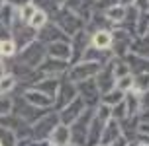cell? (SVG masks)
Here are the masks:
<instances>
[{
	"mask_svg": "<svg viewBox=\"0 0 149 146\" xmlns=\"http://www.w3.org/2000/svg\"><path fill=\"white\" fill-rule=\"evenodd\" d=\"M0 144L2 146H14L16 144L14 134L10 131H6V129H0Z\"/></svg>",
	"mask_w": 149,
	"mask_h": 146,
	"instance_id": "cell-20",
	"label": "cell"
},
{
	"mask_svg": "<svg viewBox=\"0 0 149 146\" xmlns=\"http://www.w3.org/2000/svg\"><path fill=\"white\" fill-rule=\"evenodd\" d=\"M36 12H37V10H36L33 4H24V6H22V20H24V22H30Z\"/></svg>",
	"mask_w": 149,
	"mask_h": 146,
	"instance_id": "cell-22",
	"label": "cell"
},
{
	"mask_svg": "<svg viewBox=\"0 0 149 146\" xmlns=\"http://www.w3.org/2000/svg\"><path fill=\"white\" fill-rule=\"evenodd\" d=\"M114 66H116V62H112V64H108V68L106 70H102V72H98V82L96 86L98 90H102V92H112V84L116 82V72H114Z\"/></svg>",
	"mask_w": 149,
	"mask_h": 146,
	"instance_id": "cell-3",
	"label": "cell"
},
{
	"mask_svg": "<svg viewBox=\"0 0 149 146\" xmlns=\"http://www.w3.org/2000/svg\"><path fill=\"white\" fill-rule=\"evenodd\" d=\"M116 146H126V140H124V138H122V140H116Z\"/></svg>",
	"mask_w": 149,
	"mask_h": 146,
	"instance_id": "cell-30",
	"label": "cell"
},
{
	"mask_svg": "<svg viewBox=\"0 0 149 146\" xmlns=\"http://www.w3.org/2000/svg\"><path fill=\"white\" fill-rule=\"evenodd\" d=\"M41 58H43V49H41L37 43H31L30 47H26L24 53H22V60H24V62H28L30 66L39 64Z\"/></svg>",
	"mask_w": 149,
	"mask_h": 146,
	"instance_id": "cell-4",
	"label": "cell"
},
{
	"mask_svg": "<svg viewBox=\"0 0 149 146\" xmlns=\"http://www.w3.org/2000/svg\"><path fill=\"white\" fill-rule=\"evenodd\" d=\"M102 121L100 119H94L92 123H90V127H88V136H86V140H88V144L90 146H96L98 144V140H100V136H102Z\"/></svg>",
	"mask_w": 149,
	"mask_h": 146,
	"instance_id": "cell-10",
	"label": "cell"
},
{
	"mask_svg": "<svg viewBox=\"0 0 149 146\" xmlns=\"http://www.w3.org/2000/svg\"><path fill=\"white\" fill-rule=\"evenodd\" d=\"M82 109H84V103L81 101V97L73 99V101L63 109V113H61V121H63V125L67 127L69 123H74V121L79 119V115L82 113Z\"/></svg>",
	"mask_w": 149,
	"mask_h": 146,
	"instance_id": "cell-2",
	"label": "cell"
},
{
	"mask_svg": "<svg viewBox=\"0 0 149 146\" xmlns=\"http://www.w3.org/2000/svg\"><path fill=\"white\" fill-rule=\"evenodd\" d=\"M63 27L67 33H73V31H77L79 29V20L74 18V16H71L69 12H61V14H57V27Z\"/></svg>",
	"mask_w": 149,
	"mask_h": 146,
	"instance_id": "cell-6",
	"label": "cell"
},
{
	"mask_svg": "<svg viewBox=\"0 0 149 146\" xmlns=\"http://www.w3.org/2000/svg\"><path fill=\"white\" fill-rule=\"evenodd\" d=\"M51 140L55 146H67L71 140V131H69L65 125H59L55 131L51 132Z\"/></svg>",
	"mask_w": 149,
	"mask_h": 146,
	"instance_id": "cell-8",
	"label": "cell"
},
{
	"mask_svg": "<svg viewBox=\"0 0 149 146\" xmlns=\"http://www.w3.org/2000/svg\"><path fill=\"white\" fill-rule=\"evenodd\" d=\"M55 25H45V29H43V33L47 37H45V39H57V37H61V33H57V31H55ZM43 33H41V35H43Z\"/></svg>",
	"mask_w": 149,
	"mask_h": 146,
	"instance_id": "cell-26",
	"label": "cell"
},
{
	"mask_svg": "<svg viewBox=\"0 0 149 146\" xmlns=\"http://www.w3.org/2000/svg\"><path fill=\"white\" fill-rule=\"evenodd\" d=\"M14 88V78L12 76H4L2 80H0V94H6Z\"/></svg>",
	"mask_w": 149,
	"mask_h": 146,
	"instance_id": "cell-23",
	"label": "cell"
},
{
	"mask_svg": "<svg viewBox=\"0 0 149 146\" xmlns=\"http://www.w3.org/2000/svg\"><path fill=\"white\" fill-rule=\"evenodd\" d=\"M31 146H49V142L43 140V142H36V144H31Z\"/></svg>",
	"mask_w": 149,
	"mask_h": 146,
	"instance_id": "cell-29",
	"label": "cell"
},
{
	"mask_svg": "<svg viewBox=\"0 0 149 146\" xmlns=\"http://www.w3.org/2000/svg\"><path fill=\"white\" fill-rule=\"evenodd\" d=\"M141 131L145 132V134H149V125H141Z\"/></svg>",
	"mask_w": 149,
	"mask_h": 146,
	"instance_id": "cell-31",
	"label": "cell"
},
{
	"mask_svg": "<svg viewBox=\"0 0 149 146\" xmlns=\"http://www.w3.org/2000/svg\"><path fill=\"white\" fill-rule=\"evenodd\" d=\"M124 103H126L127 115H134L135 111H137V107H139V97H137V94H130L127 99H124Z\"/></svg>",
	"mask_w": 149,
	"mask_h": 146,
	"instance_id": "cell-17",
	"label": "cell"
},
{
	"mask_svg": "<svg viewBox=\"0 0 149 146\" xmlns=\"http://www.w3.org/2000/svg\"><path fill=\"white\" fill-rule=\"evenodd\" d=\"M63 62H51V64H47V62H43V66H41V68H43V70H47V72H61V70H63Z\"/></svg>",
	"mask_w": 149,
	"mask_h": 146,
	"instance_id": "cell-24",
	"label": "cell"
},
{
	"mask_svg": "<svg viewBox=\"0 0 149 146\" xmlns=\"http://www.w3.org/2000/svg\"><path fill=\"white\" fill-rule=\"evenodd\" d=\"M126 105H124V103H122V105H118V107H116V111H114V117H116V119H120V117H126Z\"/></svg>",
	"mask_w": 149,
	"mask_h": 146,
	"instance_id": "cell-28",
	"label": "cell"
},
{
	"mask_svg": "<svg viewBox=\"0 0 149 146\" xmlns=\"http://www.w3.org/2000/svg\"><path fill=\"white\" fill-rule=\"evenodd\" d=\"M100 72V66H98V62H82V64L74 66L73 70H71V80L74 82H86L90 80V76H94V74Z\"/></svg>",
	"mask_w": 149,
	"mask_h": 146,
	"instance_id": "cell-1",
	"label": "cell"
},
{
	"mask_svg": "<svg viewBox=\"0 0 149 146\" xmlns=\"http://www.w3.org/2000/svg\"><path fill=\"white\" fill-rule=\"evenodd\" d=\"M112 45V33L110 31H98L96 35L92 37V47L102 51V49H108Z\"/></svg>",
	"mask_w": 149,
	"mask_h": 146,
	"instance_id": "cell-12",
	"label": "cell"
},
{
	"mask_svg": "<svg viewBox=\"0 0 149 146\" xmlns=\"http://www.w3.org/2000/svg\"><path fill=\"white\" fill-rule=\"evenodd\" d=\"M110 115H112V111H110V107H106V105H102L100 109H98V119L104 123V121H108L110 119Z\"/></svg>",
	"mask_w": 149,
	"mask_h": 146,
	"instance_id": "cell-27",
	"label": "cell"
},
{
	"mask_svg": "<svg viewBox=\"0 0 149 146\" xmlns=\"http://www.w3.org/2000/svg\"><path fill=\"white\" fill-rule=\"evenodd\" d=\"M49 55L53 58H61V60H67L71 57V49L67 43H51L49 45Z\"/></svg>",
	"mask_w": 149,
	"mask_h": 146,
	"instance_id": "cell-11",
	"label": "cell"
},
{
	"mask_svg": "<svg viewBox=\"0 0 149 146\" xmlns=\"http://www.w3.org/2000/svg\"><path fill=\"white\" fill-rule=\"evenodd\" d=\"M22 146H28V144H22Z\"/></svg>",
	"mask_w": 149,
	"mask_h": 146,
	"instance_id": "cell-34",
	"label": "cell"
},
{
	"mask_svg": "<svg viewBox=\"0 0 149 146\" xmlns=\"http://www.w3.org/2000/svg\"><path fill=\"white\" fill-rule=\"evenodd\" d=\"M0 146H2V144H0Z\"/></svg>",
	"mask_w": 149,
	"mask_h": 146,
	"instance_id": "cell-35",
	"label": "cell"
},
{
	"mask_svg": "<svg viewBox=\"0 0 149 146\" xmlns=\"http://www.w3.org/2000/svg\"><path fill=\"white\" fill-rule=\"evenodd\" d=\"M41 84H43V86H37V92L49 95V99L57 95V88H59V84H57L55 80H45V82H41Z\"/></svg>",
	"mask_w": 149,
	"mask_h": 146,
	"instance_id": "cell-15",
	"label": "cell"
},
{
	"mask_svg": "<svg viewBox=\"0 0 149 146\" xmlns=\"http://www.w3.org/2000/svg\"><path fill=\"white\" fill-rule=\"evenodd\" d=\"M2 74H4V70H2V62H0V80H2V78H4V76H2Z\"/></svg>",
	"mask_w": 149,
	"mask_h": 146,
	"instance_id": "cell-32",
	"label": "cell"
},
{
	"mask_svg": "<svg viewBox=\"0 0 149 146\" xmlns=\"http://www.w3.org/2000/svg\"><path fill=\"white\" fill-rule=\"evenodd\" d=\"M120 138V129H118V123L116 121H110V123L104 127V132H102V142L104 146H108L110 142Z\"/></svg>",
	"mask_w": 149,
	"mask_h": 146,
	"instance_id": "cell-9",
	"label": "cell"
},
{
	"mask_svg": "<svg viewBox=\"0 0 149 146\" xmlns=\"http://www.w3.org/2000/svg\"><path fill=\"white\" fill-rule=\"evenodd\" d=\"M106 18H108L110 22H114V23L122 22V20L126 18V8H124V6H112V8H108V10H106Z\"/></svg>",
	"mask_w": 149,
	"mask_h": 146,
	"instance_id": "cell-14",
	"label": "cell"
},
{
	"mask_svg": "<svg viewBox=\"0 0 149 146\" xmlns=\"http://www.w3.org/2000/svg\"><path fill=\"white\" fill-rule=\"evenodd\" d=\"M149 90V72H139L134 78V94H143Z\"/></svg>",
	"mask_w": 149,
	"mask_h": 146,
	"instance_id": "cell-13",
	"label": "cell"
},
{
	"mask_svg": "<svg viewBox=\"0 0 149 146\" xmlns=\"http://www.w3.org/2000/svg\"><path fill=\"white\" fill-rule=\"evenodd\" d=\"M88 119H90V113H86V117L84 119H81V121H74L73 123V131H71V136H73V140L77 142V144H82L84 140H86V129H88Z\"/></svg>",
	"mask_w": 149,
	"mask_h": 146,
	"instance_id": "cell-5",
	"label": "cell"
},
{
	"mask_svg": "<svg viewBox=\"0 0 149 146\" xmlns=\"http://www.w3.org/2000/svg\"><path fill=\"white\" fill-rule=\"evenodd\" d=\"M120 101H124V94L120 90H112L104 95V105H120Z\"/></svg>",
	"mask_w": 149,
	"mask_h": 146,
	"instance_id": "cell-16",
	"label": "cell"
},
{
	"mask_svg": "<svg viewBox=\"0 0 149 146\" xmlns=\"http://www.w3.org/2000/svg\"><path fill=\"white\" fill-rule=\"evenodd\" d=\"M26 99H28V103L33 105V107H47V105H51V101H53V99H49L45 94L37 92V90H30V92L26 94Z\"/></svg>",
	"mask_w": 149,
	"mask_h": 146,
	"instance_id": "cell-7",
	"label": "cell"
},
{
	"mask_svg": "<svg viewBox=\"0 0 149 146\" xmlns=\"http://www.w3.org/2000/svg\"><path fill=\"white\" fill-rule=\"evenodd\" d=\"M45 20H47V16H45L43 12H39V10H37L36 14H33V18L30 20V25H31V27H36V29L45 27Z\"/></svg>",
	"mask_w": 149,
	"mask_h": 146,
	"instance_id": "cell-19",
	"label": "cell"
},
{
	"mask_svg": "<svg viewBox=\"0 0 149 146\" xmlns=\"http://www.w3.org/2000/svg\"><path fill=\"white\" fill-rule=\"evenodd\" d=\"M14 49H16V45H14V41H2V55H6V57H10L12 53H14Z\"/></svg>",
	"mask_w": 149,
	"mask_h": 146,
	"instance_id": "cell-25",
	"label": "cell"
},
{
	"mask_svg": "<svg viewBox=\"0 0 149 146\" xmlns=\"http://www.w3.org/2000/svg\"><path fill=\"white\" fill-rule=\"evenodd\" d=\"M0 55H2V43H0Z\"/></svg>",
	"mask_w": 149,
	"mask_h": 146,
	"instance_id": "cell-33",
	"label": "cell"
},
{
	"mask_svg": "<svg viewBox=\"0 0 149 146\" xmlns=\"http://www.w3.org/2000/svg\"><path fill=\"white\" fill-rule=\"evenodd\" d=\"M130 88H134V76L126 74V76L118 78V82H116V90H120V92L124 94V92H126V90H130Z\"/></svg>",
	"mask_w": 149,
	"mask_h": 146,
	"instance_id": "cell-18",
	"label": "cell"
},
{
	"mask_svg": "<svg viewBox=\"0 0 149 146\" xmlns=\"http://www.w3.org/2000/svg\"><path fill=\"white\" fill-rule=\"evenodd\" d=\"M135 51L139 57H149V39H139L135 45Z\"/></svg>",
	"mask_w": 149,
	"mask_h": 146,
	"instance_id": "cell-21",
	"label": "cell"
}]
</instances>
